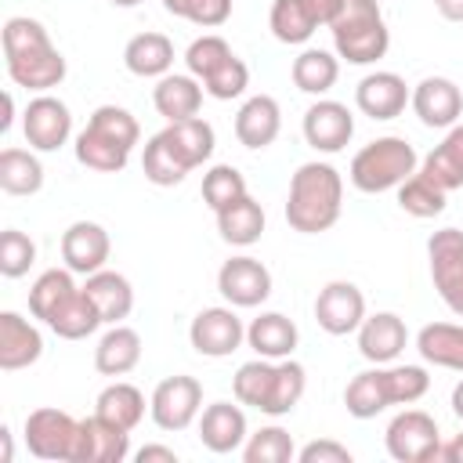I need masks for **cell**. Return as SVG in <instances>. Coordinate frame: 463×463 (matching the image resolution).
<instances>
[{
    "label": "cell",
    "mask_w": 463,
    "mask_h": 463,
    "mask_svg": "<svg viewBox=\"0 0 463 463\" xmlns=\"http://www.w3.org/2000/svg\"><path fill=\"white\" fill-rule=\"evenodd\" d=\"M4 58H7V76L14 87L25 90H51L65 80V58L51 43L47 29L36 18L14 14L4 22Z\"/></svg>",
    "instance_id": "6da1fadb"
},
{
    "label": "cell",
    "mask_w": 463,
    "mask_h": 463,
    "mask_svg": "<svg viewBox=\"0 0 463 463\" xmlns=\"http://www.w3.org/2000/svg\"><path fill=\"white\" fill-rule=\"evenodd\" d=\"M344 210V181L336 166L329 163H300L297 174L289 177V195H286V221L300 235H318L329 232L340 221Z\"/></svg>",
    "instance_id": "7a4b0ae2"
},
{
    "label": "cell",
    "mask_w": 463,
    "mask_h": 463,
    "mask_svg": "<svg viewBox=\"0 0 463 463\" xmlns=\"http://www.w3.org/2000/svg\"><path fill=\"white\" fill-rule=\"evenodd\" d=\"M336 58L351 65H373L387 54L391 33L383 25V11L376 0H344L336 18L329 22Z\"/></svg>",
    "instance_id": "3957f363"
},
{
    "label": "cell",
    "mask_w": 463,
    "mask_h": 463,
    "mask_svg": "<svg viewBox=\"0 0 463 463\" xmlns=\"http://www.w3.org/2000/svg\"><path fill=\"white\" fill-rule=\"evenodd\" d=\"M416 163H420L416 148L405 137L387 134V137H376V141H369L365 148L354 152L351 184L358 192H369V195L391 192V188H398L402 181H409L416 174Z\"/></svg>",
    "instance_id": "277c9868"
},
{
    "label": "cell",
    "mask_w": 463,
    "mask_h": 463,
    "mask_svg": "<svg viewBox=\"0 0 463 463\" xmlns=\"http://www.w3.org/2000/svg\"><path fill=\"white\" fill-rule=\"evenodd\" d=\"M383 445H387L391 459H398V463H430V459H438V449H441L438 420L423 409H402L387 423Z\"/></svg>",
    "instance_id": "5b68a950"
},
{
    "label": "cell",
    "mask_w": 463,
    "mask_h": 463,
    "mask_svg": "<svg viewBox=\"0 0 463 463\" xmlns=\"http://www.w3.org/2000/svg\"><path fill=\"white\" fill-rule=\"evenodd\" d=\"M148 412L159 430H184L203 412V383L195 376H166L148 398Z\"/></svg>",
    "instance_id": "8992f818"
},
{
    "label": "cell",
    "mask_w": 463,
    "mask_h": 463,
    "mask_svg": "<svg viewBox=\"0 0 463 463\" xmlns=\"http://www.w3.org/2000/svg\"><path fill=\"white\" fill-rule=\"evenodd\" d=\"M76 434H80V420H72L65 409H33L25 416V445L36 459H61L72 463L76 452Z\"/></svg>",
    "instance_id": "52a82bcc"
},
{
    "label": "cell",
    "mask_w": 463,
    "mask_h": 463,
    "mask_svg": "<svg viewBox=\"0 0 463 463\" xmlns=\"http://www.w3.org/2000/svg\"><path fill=\"white\" fill-rule=\"evenodd\" d=\"M427 257H430V279L438 297L449 304L452 315L463 318V232L459 228H441L427 239Z\"/></svg>",
    "instance_id": "ba28073f"
},
{
    "label": "cell",
    "mask_w": 463,
    "mask_h": 463,
    "mask_svg": "<svg viewBox=\"0 0 463 463\" xmlns=\"http://www.w3.org/2000/svg\"><path fill=\"white\" fill-rule=\"evenodd\" d=\"M22 130H25L29 148H36V152H58L69 141V134H72V112H69V105L61 98H54V94L43 90V94H36L25 105Z\"/></svg>",
    "instance_id": "9c48e42d"
},
{
    "label": "cell",
    "mask_w": 463,
    "mask_h": 463,
    "mask_svg": "<svg viewBox=\"0 0 463 463\" xmlns=\"http://www.w3.org/2000/svg\"><path fill=\"white\" fill-rule=\"evenodd\" d=\"M365 318V297L354 282L347 279H333L318 289L315 297V322L329 333V336H347V333H358Z\"/></svg>",
    "instance_id": "30bf717a"
},
{
    "label": "cell",
    "mask_w": 463,
    "mask_h": 463,
    "mask_svg": "<svg viewBox=\"0 0 463 463\" xmlns=\"http://www.w3.org/2000/svg\"><path fill=\"white\" fill-rule=\"evenodd\" d=\"M188 340L203 358H228L246 340V326L232 307H203L188 326Z\"/></svg>",
    "instance_id": "8fae6325"
},
{
    "label": "cell",
    "mask_w": 463,
    "mask_h": 463,
    "mask_svg": "<svg viewBox=\"0 0 463 463\" xmlns=\"http://www.w3.org/2000/svg\"><path fill=\"white\" fill-rule=\"evenodd\" d=\"M217 289L232 307H260L271 297V271L257 257H232L217 271Z\"/></svg>",
    "instance_id": "7c38bea8"
},
{
    "label": "cell",
    "mask_w": 463,
    "mask_h": 463,
    "mask_svg": "<svg viewBox=\"0 0 463 463\" xmlns=\"http://www.w3.org/2000/svg\"><path fill=\"white\" fill-rule=\"evenodd\" d=\"M409 105L420 116V123L423 127H434V130H449L463 116V94H459V87L449 76H427V80H420L412 87Z\"/></svg>",
    "instance_id": "4fadbf2b"
},
{
    "label": "cell",
    "mask_w": 463,
    "mask_h": 463,
    "mask_svg": "<svg viewBox=\"0 0 463 463\" xmlns=\"http://www.w3.org/2000/svg\"><path fill=\"white\" fill-rule=\"evenodd\" d=\"M109 232L98 221H72L61 235V260L72 275H94L109 260Z\"/></svg>",
    "instance_id": "5bb4252c"
},
{
    "label": "cell",
    "mask_w": 463,
    "mask_h": 463,
    "mask_svg": "<svg viewBox=\"0 0 463 463\" xmlns=\"http://www.w3.org/2000/svg\"><path fill=\"white\" fill-rule=\"evenodd\" d=\"M130 456V430L101 420L98 412L80 420L72 463H123Z\"/></svg>",
    "instance_id": "9a60e30c"
},
{
    "label": "cell",
    "mask_w": 463,
    "mask_h": 463,
    "mask_svg": "<svg viewBox=\"0 0 463 463\" xmlns=\"http://www.w3.org/2000/svg\"><path fill=\"white\" fill-rule=\"evenodd\" d=\"M409 98H412V90L405 87V80L398 72H369L354 87V105L369 119H394V116H402Z\"/></svg>",
    "instance_id": "2e32d148"
},
{
    "label": "cell",
    "mask_w": 463,
    "mask_h": 463,
    "mask_svg": "<svg viewBox=\"0 0 463 463\" xmlns=\"http://www.w3.org/2000/svg\"><path fill=\"white\" fill-rule=\"evenodd\" d=\"M354 134V116L340 101H315L304 112V141L315 152H340Z\"/></svg>",
    "instance_id": "e0dca14e"
},
{
    "label": "cell",
    "mask_w": 463,
    "mask_h": 463,
    "mask_svg": "<svg viewBox=\"0 0 463 463\" xmlns=\"http://www.w3.org/2000/svg\"><path fill=\"white\" fill-rule=\"evenodd\" d=\"M405 340H409V329L394 311L365 315L358 326V351L373 365H391L405 351Z\"/></svg>",
    "instance_id": "ac0fdd59"
},
{
    "label": "cell",
    "mask_w": 463,
    "mask_h": 463,
    "mask_svg": "<svg viewBox=\"0 0 463 463\" xmlns=\"http://www.w3.org/2000/svg\"><path fill=\"white\" fill-rule=\"evenodd\" d=\"M246 438H250V434H246V412H242L239 405H232V402H213V405L203 409V416H199V441H203L210 452L228 456V452H235V449H242Z\"/></svg>",
    "instance_id": "d6986e66"
},
{
    "label": "cell",
    "mask_w": 463,
    "mask_h": 463,
    "mask_svg": "<svg viewBox=\"0 0 463 463\" xmlns=\"http://www.w3.org/2000/svg\"><path fill=\"white\" fill-rule=\"evenodd\" d=\"M282 130V112L271 94H253L235 112V137L242 148H268Z\"/></svg>",
    "instance_id": "ffe728a7"
},
{
    "label": "cell",
    "mask_w": 463,
    "mask_h": 463,
    "mask_svg": "<svg viewBox=\"0 0 463 463\" xmlns=\"http://www.w3.org/2000/svg\"><path fill=\"white\" fill-rule=\"evenodd\" d=\"M43 354V336L40 329L22 318L18 311H0V369L14 373L25 369L33 362H40Z\"/></svg>",
    "instance_id": "44dd1931"
},
{
    "label": "cell",
    "mask_w": 463,
    "mask_h": 463,
    "mask_svg": "<svg viewBox=\"0 0 463 463\" xmlns=\"http://www.w3.org/2000/svg\"><path fill=\"white\" fill-rule=\"evenodd\" d=\"M203 83L192 72H166L159 76V83L152 87V105L166 123L177 119H192L203 109Z\"/></svg>",
    "instance_id": "7402d4cb"
},
{
    "label": "cell",
    "mask_w": 463,
    "mask_h": 463,
    "mask_svg": "<svg viewBox=\"0 0 463 463\" xmlns=\"http://www.w3.org/2000/svg\"><path fill=\"white\" fill-rule=\"evenodd\" d=\"M297 326L293 318H286L282 311H260L250 326H246V344L260 354V358H271V362H282L297 351Z\"/></svg>",
    "instance_id": "603a6c76"
},
{
    "label": "cell",
    "mask_w": 463,
    "mask_h": 463,
    "mask_svg": "<svg viewBox=\"0 0 463 463\" xmlns=\"http://www.w3.org/2000/svg\"><path fill=\"white\" fill-rule=\"evenodd\" d=\"M83 293L90 297V304L98 307V315H101V322H105V326L123 322V318L130 315V307H134V289H130L127 275L109 271V268H101V271L87 275Z\"/></svg>",
    "instance_id": "cb8c5ba5"
},
{
    "label": "cell",
    "mask_w": 463,
    "mask_h": 463,
    "mask_svg": "<svg viewBox=\"0 0 463 463\" xmlns=\"http://www.w3.org/2000/svg\"><path fill=\"white\" fill-rule=\"evenodd\" d=\"M141 362V336L130 326H112L94 347V369L101 376H127Z\"/></svg>",
    "instance_id": "d4e9b609"
},
{
    "label": "cell",
    "mask_w": 463,
    "mask_h": 463,
    "mask_svg": "<svg viewBox=\"0 0 463 463\" xmlns=\"http://www.w3.org/2000/svg\"><path fill=\"white\" fill-rule=\"evenodd\" d=\"M416 351L423 362L438 369H456L463 373V326L456 322H427L416 333Z\"/></svg>",
    "instance_id": "484cf974"
},
{
    "label": "cell",
    "mask_w": 463,
    "mask_h": 463,
    "mask_svg": "<svg viewBox=\"0 0 463 463\" xmlns=\"http://www.w3.org/2000/svg\"><path fill=\"white\" fill-rule=\"evenodd\" d=\"M123 65L141 76V80H152V76H166L170 65H174V43L170 36L163 33H137L127 40L123 47Z\"/></svg>",
    "instance_id": "4316f807"
},
{
    "label": "cell",
    "mask_w": 463,
    "mask_h": 463,
    "mask_svg": "<svg viewBox=\"0 0 463 463\" xmlns=\"http://www.w3.org/2000/svg\"><path fill=\"white\" fill-rule=\"evenodd\" d=\"M420 174L430 177V181H434L438 188H445V192L463 188V123L449 127L445 141L427 152Z\"/></svg>",
    "instance_id": "83f0119b"
},
{
    "label": "cell",
    "mask_w": 463,
    "mask_h": 463,
    "mask_svg": "<svg viewBox=\"0 0 463 463\" xmlns=\"http://www.w3.org/2000/svg\"><path fill=\"white\" fill-rule=\"evenodd\" d=\"M217 232L232 246H253L264 235V206L246 192L232 206L217 210Z\"/></svg>",
    "instance_id": "f1b7e54d"
},
{
    "label": "cell",
    "mask_w": 463,
    "mask_h": 463,
    "mask_svg": "<svg viewBox=\"0 0 463 463\" xmlns=\"http://www.w3.org/2000/svg\"><path fill=\"white\" fill-rule=\"evenodd\" d=\"M344 405L354 420H373L391 405V391H387V369H365L358 376H351V383L344 387Z\"/></svg>",
    "instance_id": "f546056e"
},
{
    "label": "cell",
    "mask_w": 463,
    "mask_h": 463,
    "mask_svg": "<svg viewBox=\"0 0 463 463\" xmlns=\"http://www.w3.org/2000/svg\"><path fill=\"white\" fill-rule=\"evenodd\" d=\"M163 134H166V141L174 145V152L184 159V166H188V170L203 166V163L213 156V145H217V137H213V127H210L203 116H192V119H177V123H166V127H163Z\"/></svg>",
    "instance_id": "4dcf8cb0"
},
{
    "label": "cell",
    "mask_w": 463,
    "mask_h": 463,
    "mask_svg": "<svg viewBox=\"0 0 463 463\" xmlns=\"http://www.w3.org/2000/svg\"><path fill=\"white\" fill-rule=\"evenodd\" d=\"M268 25L279 43H307L318 29V14H315L311 0H275Z\"/></svg>",
    "instance_id": "1f68e13d"
},
{
    "label": "cell",
    "mask_w": 463,
    "mask_h": 463,
    "mask_svg": "<svg viewBox=\"0 0 463 463\" xmlns=\"http://www.w3.org/2000/svg\"><path fill=\"white\" fill-rule=\"evenodd\" d=\"M94 412H98L101 420L123 427V430H134V427L141 423V416H145V394H141L134 383L116 380V383H109V387L98 394Z\"/></svg>",
    "instance_id": "d6a6232c"
},
{
    "label": "cell",
    "mask_w": 463,
    "mask_h": 463,
    "mask_svg": "<svg viewBox=\"0 0 463 463\" xmlns=\"http://www.w3.org/2000/svg\"><path fill=\"white\" fill-rule=\"evenodd\" d=\"M289 72H293L297 90H304V94H326V90H333V83L340 76V58L329 54V51H322V47H307V51H300L293 58V69Z\"/></svg>",
    "instance_id": "836d02e7"
},
{
    "label": "cell",
    "mask_w": 463,
    "mask_h": 463,
    "mask_svg": "<svg viewBox=\"0 0 463 463\" xmlns=\"http://www.w3.org/2000/svg\"><path fill=\"white\" fill-rule=\"evenodd\" d=\"M76 159L87 166V170H98V174H119L130 159V148H123L119 141L105 137L101 130L94 127H83L76 134Z\"/></svg>",
    "instance_id": "e575fe53"
},
{
    "label": "cell",
    "mask_w": 463,
    "mask_h": 463,
    "mask_svg": "<svg viewBox=\"0 0 463 463\" xmlns=\"http://www.w3.org/2000/svg\"><path fill=\"white\" fill-rule=\"evenodd\" d=\"M0 188L7 195H36L43 188V163L25 148L0 152Z\"/></svg>",
    "instance_id": "d590c367"
},
{
    "label": "cell",
    "mask_w": 463,
    "mask_h": 463,
    "mask_svg": "<svg viewBox=\"0 0 463 463\" xmlns=\"http://www.w3.org/2000/svg\"><path fill=\"white\" fill-rule=\"evenodd\" d=\"M141 170H145V177L152 181V184H159V188H174V184H181L192 170L184 166V159L174 152V145L166 141V134L159 130V134H152L148 141H145V156H141Z\"/></svg>",
    "instance_id": "8d00e7d4"
},
{
    "label": "cell",
    "mask_w": 463,
    "mask_h": 463,
    "mask_svg": "<svg viewBox=\"0 0 463 463\" xmlns=\"http://www.w3.org/2000/svg\"><path fill=\"white\" fill-rule=\"evenodd\" d=\"M80 286L72 282V271L69 268H47L33 286H29V311L40 318V322H51V315L76 293Z\"/></svg>",
    "instance_id": "74e56055"
},
{
    "label": "cell",
    "mask_w": 463,
    "mask_h": 463,
    "mask_svg": "<svg viewBox=\"0 0 463 463\" xmlns=\"http://www.w3.org/2000/svg\"><path fill=\"white\" fill-rule=\"evenodd\" d=\"M61 340H83V336H90L98 326H105L101 322V315H98V307L90 304V297L83 293V286L51 315V322H47Z\"/></svg>",
    "instance_id": "f35d334b"
},
{
    "label": "cell",
    "mask_w": 463,
    "mask_h": 463,
    "mask_svg": "<svg viewBox=\"0 0 463 463\" xmlns=\"http://www.w3.org/2000/svg\"><path fill=\"white\" fill-rule=\"evenodd\" d=\"M271 383H275V362L271 358H253L246 365H239V373L232 376V391L239 405H253L264 412L268 398H271Z\"/></svg>",
    "instance_id": "ab89813d"
},
{
    "label": "cell",
    "mask_w": 463,
    "mask_h": 463,
    "mask_svg": "<svg viewBox=\"0 0 463 463\" xmlns=\"http://www.w3.org/2000/svg\"><path fill=\"white\" fill-rule=\"evenodd\" d=\"M304 387H307V373L300 362L293 358H282L275 362V383H271V398L264 405V416H286L297 409V402L304 398Z\"/></svg>",
    "instance_id": "60d3db41"
},
{
    "label": "cell",
    "mask_w": 463,
    "mask_h": 463,
    "mask_svg": "<svg viewBox=\"0 0 463 463\" xmlns=\"http://www.w3.org/2000/svg\"><path fill=\"white\" fill-rule=\"evenodd\" d=\"M445 188H438L430 177H423L420 170L409 177V181H402L398 184V206L409 213V217H420V221H427V217H438L441 210H445Z\"/></svg>",
    "instance_id": "b9f144b4"
},
{
    "label": "cell",
    "mask_w": 463,
    "mask_h": 463,
    "mask_svg": "<svg viewBox=\"0 0 463 463\" xmlns=\"http://www.w3.org/2000/svg\"><path fill=\"white\" fill-rule=\"evenodd\" d=\"M293 456H297V445H293L289 430H282L275 423L271 427H260L242 445V459L246 463H289Z\"/></svg>",
    "instance_id": "7bdbcfd3"
},
{
    "label": "cell",
    "mask_w": 463,
    "mask_h": 463,
    "mask_svg": "<svg viewBox=\"0 0 463 463\" xmlns=\"http://www.w3.org/2000/svg\"><path fill=\"white\" fill-rule=\"evenodd\" d=\"M246 195V177L232 166V163H217V166H210L206 174H203V203L217 213V210H224V206H232L235 199H242Z\"/></svg>",
    "instance_id": "ee69618b"
},
{
    "label": "cell",
    "mask_w": 463,
    "mask_h": 463,
    "mask_svg": "<svg viewBox=\"0 0 463 463\" xmlns=\"http://www.w3.org/2000/svg\"><path fill=\"white\" fill-rule=\"evenodd\" d=\"M33 264H36V242L18 228H4L0 232V275L22 279Z\"/></svg>",
    "instance_id": "f6af8a7d"
},
{
    "label": "cell",
    "mask_w": 463,
    "mask_h": 463,
    "mask_svg": "<svg viewBox=\"0 0 463 463\" xmlns=\"http://www.w3.org/2000/svg\"><path fill=\"white\" fill-rule=\"evenodd\" d=\"M87 127L101 130L105 137L119 141V145H123V148H130V152H134V145H137V137H141V127H137V119H134L127 109H119V105H98V109L90 112Z\"/></svg>",
    "instance_id": "bcb514c9"
},
{
    "label": "cell",
    "mask_w": 463,
    "mask_h": 463,
    "mask_svg": "<svg viewBox=\"0 0 463 463\" xmlns=\"http://www.w3.org/2000/svg\"><path fill=\"white\" fill-rule=\"evenodd\" d=\"M203 83V90L210 94V98H217V101H232V98H239L246 87H250V69H246V61L242 58H224L206 80H199Z\"/></svg>",
    "instance_id": "7dc6e473"
},
{
    "label": "cell",
    "mask_w": 463,
    "mask_h": 463,
    "mask_svg": "<svg viewBox=\"0 0 463 463\" xmlns=\"http://www.w3.org/2000/svg\"><path fill=\"white\" fill-rule=\"evenodd\" d=\"M383 369H387L391 405H412L430 391V376L423 365H383Z\"/></svg>",
    "instance_id": "c3c4849f"
},
{
    "label": "cell",
    "mask_w": 463,
    "mask_h": 463,
    "mask_svg": "<svg viewBox=\"0 0 463 463\" xmlns=\"http://www.w3.org/2000/svg\"><path fill=\"white\" fill-rule=\"evenodd\" d=\"M224 58H232V47H228V40L217 36V33H206V36L192 40L188 51H184V65H188V72H192L195 80H206Z\"/></svg>",
    "instance_id": "681fc988"
},
{
    "label": "cell",
    "mask_w": 463,
    "mask_h": 463,
    "mask_svg": "<svg viewBox=\"0 0 463 463\" xmlns=\"http://www.w3.org/2000/svg\"><path fill=\"white\" fill-rule=\"evenodd\" d=\"M174 18H188L203 29H217L232 18V0H163Z\"/></svg>",
    "instance_id": "f907efd6"
},
{
    "label": "cell",
    "mask_w": 463,
    "mask_h": 463,
    "mask_svg": "<svg viewBox=\"0 0 463 463\" xmlns=\"http://www.w3.org/2000/svg\"><path fill=\"white\" fill-rule=\"evenodd\" d=\"M300 463H351V449L340 445V441H329V438H318V441H307L300 452H297Z\"/></svg>",
    "instance_id": "816d5d0a"
},
{
    "label": "cell",
    "mask_w": 463,
    "mask_h": 463,
    "mask_svg": "<svg viewBox=\"0 0 463 463\" xmlns=\"http://www.w3.org/2000/svg\"><path fill=\"white\" fill-rule=\"evenodd\" d=\"M134 459H137V463H152V459L177 463V452H174V449H166V445H145V449H137V452H134Z\"/></svg>",
    "instance_id": "f5cc1de1"
},
{
    "label": "cell",
    "mask_w": 463,
    "mask_h": 463,
    "mask_svg": "<svg viewBox=\"0 0 463 463\" xmlns=\"http://www.w3.org/2000/svg\"><path fill=\"white\" fill-rule=\"evenodd\" d=\"M438 459H445V463H463V434H456L452 441H445V445L438 449Z\"/></svg>",
    "instance_id": "db71d44e"
},
{
    "label": "cell",
    "mask_w": 463,
    "mask_h": 463,
    "mask_svg": "<svg viewBox=\"0 0 463 463\" xmlns=\"http://www.w3.org/2000/svg\"><path fill=\"white\" fill-rule=\"evenodd\" d=\"M438 14L449 18V22H463V0H434Z\"/></svg>",
    "instance_id": "11a10c76"
},
{
    "label": "cell",
    "mask_w": 463,
    "mask_h": 463,
    "mask_svg": "<svg viewBox=\"0 0 463 463\" xmlns=\"http://www.w3.org/2000/svg\"><path fill=\"white\" fill-rule=\"evenodd\" d=\"M14 459V449H11V430L0 427V463H11Z\"/></svg>",
    "instance_id": "9f6ffc18"
},
{
    "label": "cell",
    "mask_w": 463,
    "mask_h": 463,
    "mask_svg": "<svg viewBox=\"0 0 463 463\" xmlns=\"http://www.w3.org/2000/svg\"><path fill=\"white\" fill-rule=\"evenodd\" d=\"M11 119H14V98L4 94V116H0V130H11Z\"/></svg>",
    "instance_id": "6f0895ef"
},
{
    "label": "cell",
    "mask_w": 463,
    "mask_h": 463,
    "mask_svg": "<svg viewBox=\"0 0 463 463\" xmlns=\"http://www.w3.org/2000/svg\"><path fill=\"white\" fill-rule=\"evenodd\" d=\"M452 412H456V416L463 420V380H459V383L452 387Z\"/></svg>",
    "instance_id": "680465c9"
},
{
    "label": "cell",
    "mask_w": 463,
    "mask_h": 463,
    "mask_svg": "<svg viewBox=\"0 0 463 463\" xmlns=\"http://www.w3.org/2000/svg\"><path fill=\"white\" fill-rule=\"evenodd\" d=\"M109 4H112V7H137L141 0H109Z\"/></svg>",
    "instance_id": "91938a15"
}]
</instances>
